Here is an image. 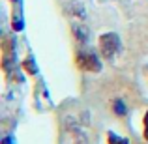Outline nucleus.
Returning <instances> with one entry per match:
<instances>
[{
	"mask_svg": "<svg viewBox=\"0 0 148 144\" xmlns=\"http://www.w3.org/2000/svg\"><path fill=\"white\" fill-rule=\"evenodd\" d=\"M107 142L109 144H130V142H127V139L118 137V135L112 133V131H109V133H107Z\"/></svg>",
	"mask_w": 148,
	"mask_h": 144,
	"instance_id": "7ed1b4c3",
	"label": "nucleus"
},
{
	"mask_svg": "<svg viewBox=\"0 0 148 144\" xmlns=\"http://www.w3.org/2000/svg\"><path fill=\"white\" fill-rule=\"evenodd\" d=\"M99 51L101 54H103L107 60H111V58H114V54L120 51V40L116 34H103V36L99 38Z\"/></svg>",
	"mask_w": 148,
	"mask_h": 144,
	"instance_id": "f257e3e1",
	"label": "nucleus"
},
{
	"mask_svg": "<svg viewBox=\"0 0 148 144\" xmlns=\"http://www.w3.org/2000/svg\"><path fill=\"white\" fill-rule=\"evenodd\" d=\"M77 66L81 69H84V71H90V73H98L101 69L98 56L92 51H79L77 53Z\"/></svg>",
	"mask_w": 148,
	"mask_h": 144,
	"instance_id": "f03ea898",
	"label": "nucleus"
},
{
	"mask_svg": "<svg viewBox=\"0 0 148 144\" xmlns=\"http://www.w3.org/2000/svg\"><path fill=\"white\" fill-rule=\"evenodd\" d=\"M25 68L28 69V71H32V73L36 71V66H34V62H32V60H26V62H25Z\"/></svg>",
	"mask_w": 148,
	"mask_h": 144,
	"instance_id": "423d86ee",
	"label": "nucleus"
},
{
	"mask_svg": "<svg viewBox=\"0 0 148 144\" xmlns=\"http://www.w3.org/2000/svg\"><path fill=\"white\" fill-rule=\"evenodd\" d=\"M114 112L120 114V116H124L126 114V105H124L122 101H114Z\"/></svg>",
	"mask_w": 148,
	"mask_h": 144,
	"instance_id": "20e7f679",
	"label": "nucleus"
},
{
	"mask_svg": "<svg viewBox=\"0 0 148 144\" xmlns=\"http://www.w3.org/2000/svg\"><path fill=\"white\" fill-rule=\"evenodd\" d=\"M75 144H88V142H86V141H84V139H83V137H81V139H79V141H77Z\"/></svg>",
	"mask_w": 148,
	"mask_h": 144,
	"instance_id": "6e6552de",
	"label": "nucleus"
},
{
	"mask_svg": "<svg viewBox=\"0 0 148 144\" xmlns=\"http://www.w3.org/2000/svg\"><path fill=\"white\" fill-rule=\"evenodd\" d=\"M75 34L79 36V40L83 41V43L86 41V32H84V28H81V26H77V28H75Z\"/></svg>",
	"mask_w": 148,
	"mask_h": 144,
	"instance_id": "39448f33",
	"label": "nucleus"
},
{
	"mask_svg": "<svg viewBox=\"0 0 148 144\" xmlns=\"http://www.w3.org/2000/svg\"><path fill=\"white\" fill-rule=\"evenodd\" d=\"M145 139L148 141V111H146V114H145Z\"/></svg>",
	"mask_w": 148,
	"mask_h": 144,
	"instance_id": "0eeeda50",
	"label": "nucleus"
}]
</instances>
